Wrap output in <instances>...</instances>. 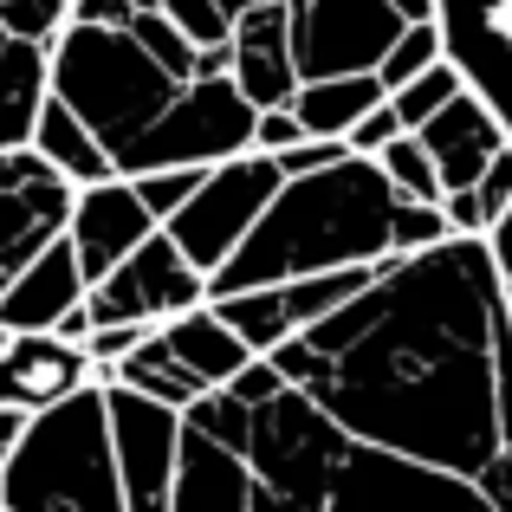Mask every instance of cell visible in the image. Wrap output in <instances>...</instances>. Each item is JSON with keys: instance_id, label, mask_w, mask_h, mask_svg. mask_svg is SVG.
<instances>
[{"instance_id": "cell-1", "label": "cell", "mask_w": 512, "mask_h": 512, "mask_svg": "<svg viewBox=\"0 0 512 512\" xmlns=\"http://www.w3.org/2000/svg\"><path fill=\"white\" fill-rule=\"evenodd\" d=\"M266 357L350 435L467 474L512 512V305L487 234L389 253L363 292Z\"/></svg>"}, {"instance_id": "cell-2", "label": "cell", "mask_w": 512, "mask_h": 512, "mask_svg": "<svg viewBox=\"0 0 512 512\" xmlns=\"http://www.w3.org/2000/svg\"><path fill=\"white\" fill-rule=\"evenodd\" d=\"M441 234H454L441 201L402 195L376 156L344 150L338 163L299 169L273 188L260 221L208 273V299L240 286H279V279L325 273V266H376L389 253H415Z\"/></svg>"}, {"instance_id": "cell-3", "label": "cell", "mask_w": 512, "mask_h": 512, "mask_svg": "<svg viewBox=\"0 0 512 512\" xmlns=\"http://www.w3.org/2000/svg\"><path fill=\"white\" fill-rule=\"evenodd\" d=\"M247 461L273 493V512H493L467 474L350 435L299 383L253 409Z\"/></svg>"}, {"instance_id": "cell-4", "label": "cell", "mask_w": 512, "mask_h": 512, "mask_svg": "<svg viewBox=\"0 0 512 512\" xmlns=\"http://www.w3.org/2000/svg\"><path fill=\"white\" fill-rule=\"evenodd\" d=\"M188 78H175L130 26L65 20L52 33V91L91 124V137L111 150V169L124 175L137 143L169 117Z\"/></svg>"}, {"instance_id": "cell-5", "label": "cell", "mask_w": 512, "mask_h": 512, "mask_svg": "<svg viewBox=\"0 0 512 512\" xmlns=\"http://www.w3.org/2000/svg\"><path fill=\"white\" fill-rule=\"evenodd\" d=\"M0 512H124L104 383H78L26 415V435L0 461Z\"/></svg>"}, {"instance_id": "cell-6", "label": "cell", "mask_w": 512, "mask_h": 512, "mask_svg": "<svg viewBox=\"0 0 512 512\" xmlns=\"http://www.w3.org/2000/svg\"><path fill=\"white\" fill-rule=\"evenodd\" d=\"M279 182H286V169H279L273 150L221 156V163H208V175L195 182V195H188L163 227H169V240L201 266V273H214V266L240 247V234L260 221V208L273 201Z\"/></svg>"}, {"instance_id": "cell-7", "label": "cell", "mask_w": 512, "mask_h": 512, "mask_svg": "<svg viewBox=\"0 0 512 512\" xmlns=\"http://www.w3.org/2000/svg\"><path fill=\"white\" fill-rule=\"evenodd\" d=\"M208 299V273L169 240V227L143 234L111 273H98L85 286L91 325H163V318L188 312Z\"/></svg>"}, {"instance_id": "cell-8", "label": "cell", "mask_w": 512, "mask_h": 512, "mask_svg": "<svg viewBox=\"0 0 512 512\" xmlns=\"http://www.w3.org/2000/svg\"><path fill=\"white\" fill-rule=\"evenodd\" d=\"M104 415H111V454L124 480V512H169L175 487V448H182V409L143 396L130 383H104Z\"/></svg>"}, {"instance_id": "cell-9", "label": "cell", "mask_w": 512, "mask_h": 512, "mask_svg": "<svg viewBox=\"0 0 512 512\" xmlns=\"http://www.w3.org/2000/svg\"><path fill=\"white\" fill-rule=\"evenodd\" d=\"M292 13V59L299 78L325 72H376L389 39L402 33L396 0H286Z\"/></svg>"}, {"instance_id": "cell-10", "label": "cell", "mask_w": 512, "mask_h": 512, "mask_svg": "<svg viewBox=\"0 0 512 512\" xmlns=\"http://www.w3.org/2000/svg\"><path fill=\"white\" fill-rule=\"evenodd\" d=\"M72 188H78L72 175H59L33 143H7V150H0V286H7L46 240L65 234Z\"/></svg>"}, {"instance_id": "cell-11", "label": "cell", "mask_w": 512, "mask_h": 512, "mask_svg": "<svg viewBox=\"0 0 512 512\" xmlns=\"http://www.w3.org/2000/svg\"><path fill=\"white\" fill-rule=\"evenodd\" d=\"M435 26L461 78L512 137V0H435Z\"/></svg>"}, {"instance_id": "cell-12", "label": "cell", "mask_w": 512, "mask_h": 512, "mask_svg": "<svg viewBox=\"0 0 512 512\" xmlns=\"http://www.w3.org/2000/svg\"><path fill=\"white\" fill-rule=\"evenodd\" d=\"M156 214L150 201L137 195V182L130 175H98V182H78L72 188V214H65V240L78 247V266H85V279L111 273L117 260H124L130 247H137L143 234H156Z\"/></svg>"}, {"instance_id": "cell-13", "label": "cell", "mask_w": 512, "mask_h": 512, "mask_svg": "<svg viewBox=\"0 0 512 512\" xmlns=\"http://www.w3.org/2000/svg\"><path fill=\"white\" fill-rule=\"evenodd\" d=\"M169 512H273V493L260 487V474H253V461L240 448H227V441L201 435L195 422H182Z\"/></svg>"}, {"instance_id": "cell-14", "label": "cell", "mask_w": 512, "mask_h": 512, "mask_svg": "<svg viewBox=\"0 0 512 512\" xmlns=\"http://www.w3.org/2000/svg\"><path fill=\"white\" fill-rule=\"evenodd\" d=\"M227 46H234V85L240 98L260 111V104H292V91H299V59H292V13L286 0H266V7H247L234 13V33H227Z\"/></svg>"}, {"instance_id": "cell-15", "label": "cell", "mask_w": 512, "mask_h": 512, "mask_svg": "<svg viewBox=\"0 0 512 512\" xmlns=\"http://www.w3.org/2000/svg\"><path fill=\"white\" fill-rule=\"evenodd\" d=\"M415 137H422L428 156H435L441 188H467L480 169L493 163V156H500V143H512L506 124L493 117V104L480 98L474 85H461L435 117H428V124H415Z\"/></svg>"}, {"instance_id": "cell-16", "label": "cell", "mask_w": 512, "mask_h": 512, "mask_svg": "<svg viewBox=\"0 0 512 512\" xmlns=\"http://www.w3.org/2000/svg\"><path fill=\"white\" fill-rule=\"evenodd\" d=\"M78 383H91L85 344L59 338V331H13V338L0 344V402L46 409V402L72 396Z\"/></svg>"}, {"instance_id": "cell-17", "label": "cell", "mask_w": 512, "mask_h": 512, "mask_svg": "<svg viewBox=\"0 0 512 512\" xmlns=\"http://www.w3.org/2000/svg\"><path fill=\"white\" fill-rule=\"evenodd\" d=\"M85 286L91 279H85V266H78V247L59 234L0 286V325L7 331H52L65 305L85 299Z\"/></svg>"}, {"instance_id": "cell-18", "label": "cell", "mask_w": 512, "mask_h": 512, "mask_svg": "<svg viewBox=\"0 0 512 512\" xmlns=\"http://www.w3.org/2000/svg\"><path fill=\"white\" fill-rule=\"evenodd\" d=\"M163 344L175 350V357L188 363V370L201 376V383H227V376L240 370V363L247 357H260V350H253L247 338H240L234 325H227L221 312H214V299H201V305H188V312H175V318H163Z\"/></svg>"}, {"instance_id": "cell-19", "label": "cell", "mask_w": 512, "mask_h": 512, "mask_svg": "<svg viewBox=\"0 0 512 512\" xmlns=\"http://www.w3.org/2000/svg\"><path fill=\"white\" fill-rule=\"evenodd\" d=\"M26 143H33L59 175H72V182H98V175H111V150L91 137V124L59 98V91L39 98V117H33V130H26Z\"/></svg>"}, {"instance_id": "cell-20", "label": "cell", "mask_w": 512, "mask_h": 512, "mask_svg": "<svg viewBox=\"0 0 512 512\" xmlns=\"http://www.w3.org/2000/svg\"><path fill=\"white\" fill-rule=\"evenodd\" d=\"M376 98H383V78L376 72H325V78H299L292 111H299L305 137H344Z\"/></svg>"}, {"instance_id": "cell-21", "label": "cell", "mask_w": 512, "mask_h": 512, "mask_svg": "<svg viewBox=\"0 0 512 512\" xmlns=\"http://www.w3.org/2000/svg\"><path fill=\"white\" fill-rule=\"evenodd\" d=\"M111 376H117V383H130V389H143V396H156V402H169V409H188V402L208 389V383H201V376L163 344V331H150V338L130 350V357L117 363Z\"/></svg>"}, {"instance_id": "cell-22", "label": "cell", "mask_w": 512, "mask_h": 512, "mask_svg": "<svg viewBox=\"0 0 512 512\" xmlns=\"http://www.w3.org/2000/svg\"><path fill=\"white\" fill-rule=\"evenodd\" d=\"M214 312L227 318V325L240 331L253 350H273V344H286L292 331V312H286V299H279V286H240V292H214Z\"/></svg>"}, {"instance_id": "cell-23", "label": "cell", "mask_w": 512, "mask_h": 512, "mask_svg": "<svg viewBox=\"0 0 512 512\" xmlns=\"http://www.w3.org/2000/svg\"><path fill=\"white\" fill-rule=\"evenodd\" d=\"M461 85H467V78H461V65H454L448 52H441L435 65H422L415 78H402V85L389 91V104H396L402 130H415V124H428V117H435V111H441V104H448Z\"/></svg>"}, {"instance_id": "cell-24", "label": "cell", "mask_w": 512, "mask_h": 512, "mask_svg": "<svg viewBox=\"0 0 512 512\" xmlns=\"http://www.w3.org/2000/svg\"><path fill=\"white\" fill-rule=\"evenodd\" d=\"M376 163H383V175L402 188V195H415V201H441V195H448L435 156H428V143L415 137V130H396V137L376 150Z\"/></svg>"}, {"instance_id": "cell-25", "label": "cell", "mask_w": 512, "mask_h": 512, "mask_svg": "<svg viewBox=\"0 0 512 512\" xmlns=\"http://www.w3.org/2000/svg\"><path fill=\"white\" fill-rule=\"evenodd\" d=\"M182 422H195L201 435H214V441H227V448L247 454V435H253V402H240L227 383H214V389H201V396L182 409Z\"/></svg>"}, {"instance_id": "cell-26", "label": "cell", "mask_w": 512, "mask_h": 512, "mask_svg": "<svg viewBox=\"0 0 512 512\" xmlns=\"http://www.w3.org/2000/svg\"><path fill=\"white\" fill-rule=\"evenodd\" d=\"M441 52H448V46H441V26H435V13H428V20H409L396 39H389V52L376 59V78H383V91H396L402 78H415L422 65H435Z\"/></svg>"}, {"instance_id": "cell-27", "label": "cell", "mask_w": 512, "mask_h": 512, "mask_svg": "<svg viewBox=\"0 0 512 512\" xmlns=\"http://www.w3.org/2000/svg\"><path fill=\"white\" fill-rule=\"evenodd\" d=\"M208 175V163H156V169H137L130 182H137V195L150 201L156 221H169L175 208H182L188 195H195V182Z\"/></svg>"}, {"instance_id": "cell-28", "label": "cell", "mask_w": 512, "mask_h": 512, "mask_svg": "<svg viewBox=\"0 0 512 512\" xmlns=\"http://www.w3.org/2000/svg\"><path fill=\"white\" fill-rule=\"evenodd\" d=\"M467 201H474V221H480V234H487L493 221L512 208V143H500V156H493L487 169L467 182Z\"/></svg>"}, {"instance_id": "cell-29", "label": "cell", "mask_w": 512, "mask_h": 512, "mask_svg": "<svg viewBox=\"0 0 512 512\" xmlns=\"http://www.w3.org/2000/svg\"><path fill=\"white\" fill-rule=\"evenodd\" d=\"M156 325H91V338H85V363H91V383H111V370L130 357L143 338H150Z\"/></svg>"}, {"instance_id": "cell-30", "label": "cell", "mask_w": 512, "mask_h": 512, "mask_svg": "<svg viewBox=\"0 0 512 512\" xmlns=\"http://www.w3.org/2000/svg\"><path fill=\"white\" fill-rule=\"evenodd\" d=\"M72 20V0H0V26L20 39H52Z\"/></svg>"}, {"instance_id": "cell-31", "label": "cell", "mask_w": 512, "mask_h": 512, "mask_svg": "<svg viewBox=\"0 0 512 512\" xmlns=\"http://www.w3.org/2000/svg\"><path fill=\"white\" fill-rule=\"evenodd\" d=\"M396 130H402V117H396V104H389V91H383V98H376L370 111L344 130V143H350V150H363V156H376L389 137H396Z\"/></svg>"}, {"instance_id": "cell-32", "label": "cell", "mask_w": 512, "mask_h": 512, "mask_svg": "<svg viewBox=\"0 0 512 512\" xmlns=\"http://www.w3.org/2000/svg\"><path fill=\"white\" fill-rule=\"evenodd\" d=\"M299 137H305V124L292 104H260L253 111V150H292Z\"/></svg>"}, {"instance_id": "cell-33", "label": "cell", "mask_w": 512, "mask_h": 512, "mask_svg": "<svg viewBox=\"0 0 512 512\" xmlns=\"http://www.w3.org/2000/svg\"><path fill=\"white\" fill-rule=\"evenodd\" d=\"M344 150H350L344 137H299L292 150H273V156H279V169H286V175H299V169H325V163H338Z\"/></svg>"}, {"instance_id": "cell-34", "label": "cell", "mask_w": 512, "mask_h": 512, "mask_svg": "<svg viewBox=\"0 0 512 512\" xmlns=\"http://www.w3.org/2000/svg\"><path fill=\"white\" fill-rule=\"evenodd\" d=\"M72 20H91V26H130V20H137V0H72Z\"/></svg>"}, {"instance_id": "cell-35", "label": "cell", "mask_w": 512, "mask_h": 512, "mask_svg": "<svg viewBox=\"0 0 512 512\" xmlns=\"http://www.w3.org/2000/svg\"><path fill=\"white\" fill-rule=\"evenodd\" d=\"M487 247H493V260H500V279L512 286V208L487 227Z\"/></svg>"}, {"instance_id": "cell-36", "label": "cell", "mask_w": 512, "mask_h": 512, "mask_svg": "<svg viewBox=\"0 0 512 512\" xmlns=\"http://www.w3.org/2000/svg\"><path fill=\"white\" fill-rule=\"evenodd\" d=\"M26 415H33V409H20V402H0V461H7L13 441L26 435Z\"/></svg>"}, {"instance_id": "cell-37", "label": "cell", "mask_w": 512, "mask_h": 512, "mask_svg": "<svg viewBox=\"0 0 512 512\" xmlns=\"http://www.w3.org/2000/svg\"><path fill=\"white\" fill-rule=\"evenodd\" d=\"M396 13H402V20H428V13H435V0H396Z\"/></svg>"}, {"instance_id": "cell-38", "label": "cell", "mask_w": 512, "mask_h": 512, "mask_svg": "<svg viewBox=\"0 0 512 512\" xmlns=\"http://www.w3.org/2000/svg\"><path fill=\"white\" fill-rule=\"evenodd\" d=\"M247 7H266V0H221V13L234 20V13H247Z\"/></svg>"}, {"instance_id": "cell-39", "label": "cell", "mask_w": 512, "mask_h": 512, "mask_svg": "<svg viewBox=\"0 0 512 512\" xmlns=\"http://www.w3.org/2000/svg\"><path fill=\"white\" fill-rule=\"evenodd\" d=\"M7 46H13V33H7V26H0V59H7Z\"/></svg>"}, {"instance_id": "cell-40", "label": "cell", "mask_w": 512, "mask_h": 512, "mask_svg": "<svg viewBox=\"0 0 512 512\" xmlns=\"http://www.w3.org/2000/svg\"><path fill=\"white\" fill-rule=\"evenodd\" d=\"M506 305H512V286H506Z\"/></svg>"}]
</instances>
